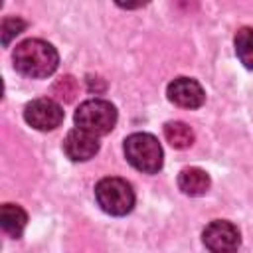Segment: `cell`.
<instances>
[{"mask_svg":"<svg viewBox=\"0 0 253 253\" xmlns=\"http://www.w3.org/2000/svg\"><path fill=\"white\" fill-rule=\"evenodd\" d=\"M12 61L18 73L32 79H43L57 69L59 53L49 42L40 38H30L16 45L12 53Z\"/></svg>","mask_w":253,"mask_h":253,"instance_id":"cell-1","label":"cell"},{"mask_svg":"<svg viewBox=\"0 0 253 253\" xmlns=\"http://www.w3.org/2000/svg\"><path fill=\"white\" fill-rule=\"evenodd\" d=\"M125 156L130 166L144 174H156L164 164V152L158 138L150 132H132L123 144Z\"/></svg>","mask_w":253,"mask_h":253,"instance_id":"cell-2","label":"cell"},{"mask_svg":"<svg viewBox=\"0 0 253 253\" xmlns=\"http://www.w3.org/2000/svg\"><path fill=\"white\" fill-rule=\"evenodd\" d=\"M95 200H97V206L105 213L121 217L132 211L136 196H134L132 186L126 180L117 178V176H107L97 182Z\"/></svg>","mask_w":253,"mask_h":253,"instance_id":"cell-3","label":"cell"},{"mask_svg":"<svg viewBox=\"0 0 253 253\" xmlns=\"http://www.w3.org/2000/svg\"><path fill=\"white\" fill-rule=\"evenodd\" d=\"M75 125L87 132H93L97 136L109 134L117 125V109L107 99H89L83 101L75 111Z\"/></svg>","mask_w":253,"mask_h":253,"instance_id":"cell-4","label":"cell"},{"mask_svg":"<svg viewBox=\"0 0 253 253\" xmlns=\"http://www.w3.org/2000/svg\"><path fill=\"white\" fill-rule=\"evenodd\" d=\"M63 117H65V113L61 109V105L47 97L34 99L24 109L26 123L30 126H34L36 130H53L63 123Z\"/></svg>","mask_w":253,"mask_h":253,"instance_id":"cell-5","label":"cell"},{"mask_svg":"<svg viewBox=\"0 0 253 253\" xmlns=\"http://www.w3.org/2000/svg\"><path fill=\"white\" fill-rule=\"evenodd\" d=\"M202 241L206 249L215 253H229L241 245L239 229L227 219H213L202 231Z\"/></svg>","mask_w":253,"mask_h":253,"instance_id":"cell-6","label":"cell"},{"mask_svg":"<svg viewBox=\"0 0 253 253\" xmlns=\"http://www.w3.org/2000/svg\"><path fill=\"white\" fill-rule=\"evenodd\" d=\"M168 101L182 109H200L206 101L204 87L192 77H176L166 87Z\"/></svg>","mask_w":253,"mask_h":253,"instance_id":"cell-7","label":"cell"},{"mask_svg":"<svg viewBox=\"0 0 253 253\" xmlns=\"http://www.w3.org/2000/svg\"><path fill=\"white\" fill-rule=\"evenodd\" d=\"M63 152L73 162H87L99 152V140L97 134L87 132L83 128H73L67 132L63 140Z\"/></svg>","mask_w":253,"mask_h":253,"instance_id":"cell-8","label":"cell"},{"mask_svg":"<svg viewBox=\"0 0 253 253\" xmlns=\"http://www.w3.org/2000/svg\"><path fill=\"white\" fill-rule=\"evenodd\" d=\"M210 186H211L210 174L198 166L184 168L178 174V188L186 196H204L210 190Z\"/></svg>","mask_w":253,"mask_h":253,"instance_id":"cell-9","label":"cell"},{"mask_svg":"<svg viewBox=\"0 0 253 253\" xmlns=\"http://www.w3.org/2000/svg\"><path fill=\"white\" fill-rule=\"evenodd\" d=\"M28 223V213L16 206V204H4L0 210V227L4 233H8L10 237H20L26 229Z\"/></svg>","mask_w":253,"mask_h":253,"instance_id":"cell-10","label":"cell"},{"mask_svg":"<svg viewBox=\"0 0 253 253\" xmlns=\"http://www.w3.org/2000/svg\"><path fill=\"white\" fill-rule=\"evenodd\" d=\"M164 136L174 148H188L194 144V138H196L192 126L182 121H168L164 125Z\"/></svg>","mask_w":253,"mask_h":253,"instance_id":"cell-11","label":"cell"},{"mask_svg":"<svg viewBox=\"0 0 253 253\" xmlns=\"http://www.w3.org/2000/svg\"><path fill=\"white\" fill-rule=\"evenodd\" d=\"M233 45L235 55L243 63V67L253 71V28H239L233 38Z\"/></svg>","mask_w":253,"mask_h":253,"instance_id":"cell-12","label":"cell"},{"mask_svg":"<svg viewBox=\"0 0 253 253\" xmlns=\"http://www.w3.org/2000/svg\"><path fill=\"white\" fill-rule=\"evenodd\" d=\"M26 30V22L22 18H4L2 20V43L8 45L12 42V38H16L18 34H22Z\"/></svg>","mask_w":253,"mask_h":253,"instance_id":"cell-13","label":"cell"},{"mask_svg":"<svg viewBox=\"0 0 253 253\" xmlns=\"http://www.w3.org/2000/svg\"><path fill=\"white\" fill-rule=\"evenodd\" d=\"M148 2L150 0H115V4L121 6V8H125V10H138V8L146 6Z\"/></svg>","mask_w":253,"mask_h":253,"instance_id":"cell-14","label":"cell"}]
</instances>
